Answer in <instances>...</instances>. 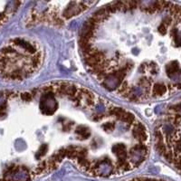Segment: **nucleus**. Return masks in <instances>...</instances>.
I'll use <instances>...</instances> for the list:
<instances>
[{
  "label": "nucleus",
  "mask_w": 181,
  "mask_h": 181,
  "mask_svg": "<svg viewBox=\"0 0 181 181\" xmlns=\"http://www.w3.org/2000/svg\"><path fill=\"white\" fill-rule=\"evenodd\" d=\"M41 61L36 43L26 38H13L0 48V77L7 81L25 80L37 71Z\"/></svg>",
  "instance_id": "nucleus-1"
},
{
  "label": "nucleus",
  "mask_w": 181,
  "mask_h": 181,
  "mask_svg": "<svg viewBox=\"0 0 181 181\" xmlns=\"http://www.w3.org/2000/svg\"><path fill=\"white\" fill-rule=\"evenodd\" d=\"M156 148L181 173V101L169 109L164 122L156 131Z\"/></svg>",
  "instance_id": "nucleus-2"
},
{
  "label": "nucleus",
  "mask_w": 181,
  "mask_h": 181,
  "mask_svg": "<svg viewBox=\"0 0 181 181\" xmlns=\"http://www.w3.org/2000/svg\"><path fill=\"white\" fill-rule=\"evenodd\" d=\"M128 181H165V180L155 179V178H150V177H137V178H133Z\"/></svg>",
  "instance_id": "nucleus-3"
}]
</instances>
